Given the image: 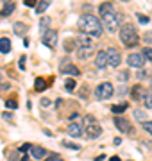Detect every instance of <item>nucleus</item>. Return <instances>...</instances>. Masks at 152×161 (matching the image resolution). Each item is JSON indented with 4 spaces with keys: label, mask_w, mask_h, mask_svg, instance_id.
Wrapping results in <instances>:
<instances>
[{
    "label": "nucleus",
    "mask_w": 152,
    "mask_h": 161,
    "mask_svg": "<svg viewBox=\"0 0 152 161\" xmlns=\"http://www.w3.org/2000/svg\"><path fill=\"white\" fill-rule=\"evenodd\" d=\"M75 41H77L79 47H91V36H88V34H81Z\"/></svg>",
    "instance_id": "obj_15"
},
{
    "label": "nucleus",
    "mask_w": 152,
    "mask_h": 161,
    "mask_svg": "<svg viewBox=\"0 0 152 161\" xmlns=\"http://www.w3.org/2000/svg\"><path fill=\"white\" fill-rule=\"evenodd\" d=\"M93 54V47H79L77 48V57L79 59H88Z\"/></svg>",
    "instance_id": "obj_13"
},
{
    "label": "nucleus",
    "mask_w": 152,
    "mask_h": 161,
    "mask_svg": "<svg viewBox=\"0 0 152 161\" xmlns=\"http://www.w3.org/2000/svg\"><path fill=\"white\" fill-rule=\"evenodd\" d=\"M142 127L145 129V131H147V132H149V134L152 136V122H149V120H147V122H143Z\"/></svg>",
    "instance_id": "obj_29"
},
{
    "label": "nucleus",
    "mask_w": 152,
    "mask_h": 161,
    "mask_svg": "<svg viewBox=\"0 0 152 161\" xmlns=\"http://www.w3.org/2000/svg\"><path fill=\"white\" fill-rule=\"evenodd\" d=\"M134 118H136V120H140V122H147V113H145V111H143V109H136V111H134Z\"/></svg>",
    "instance_id": "obj_22"
},
{
    "label": "nucleus",
    "mask_w": 152,
    "mask_h": 161,
    "mask_svg": "<svg viewBox=\"0 0 152 161\" xmlns=\"http://www.w3.org/2000/svg\"><path fill=\"white\" fill-rule=\"evenodd\" d=\"M125 109H127V104H116V106L111 107V113L120 115V113H125Z\"/></svg>",
    "instance_id": "obj_23"
},
{
    "label": "nucleus",
    "mask_w": 152,
    "mask_h": 161,
    "mask_svg": "<svg viewBox=\"0 0 152 161\" xmlns=\"http://www.w3.org/2000/svg\"><path fill=\"white\" fill-rule=\"evenodd\" d=\"M13 11H14V2H6V6L2 7L0 14H2V16H9Z\"/></svg>",
    "instance_id": "obj_20"
},
{
    "label": "nucleus",
    "mask_w": 152,
    "mask_h": 161,
    "mask_svg": "<svg viewBox=\"0 0 152 161\" xmlns=\"http://www.w3.org/2000/svg\"><path fill=\"white\" fill-rule=\"evenodd\" d=\"M49 25H50V18H49V16H43V18H40V27L47 29Z\"/></svg>",
    "instance_id": "obj_28"
},
{
    "label": "nucleus",
    "mask_w": 152,
    "mask_h": 161,
    "mask_svg": "<svg viewBox=\"0 0 152 161\" xmlns=\"http://www.w3.org/2000/svg\"><path fill=\"white\" fill-rule=\"evenodd\" d=\"M106 52H107L109 66H111V68H116V66H118V64L122 63V56H120V52H118V50H116L115 47H109V48H107Z\"/></svg>",
    "instance_id": "obj_5"
},
{
    "label": "nucleus",
    "mask_w": 152,
    "mask_h": 161,
    "mask_svg": "<svg viewBox=\"0 0 152 161\" xmlns=\"http://www.w3.org/2000/svg\"><path fill=\"white\" fill-rule=\"evenodd\" d=\"M113 122H115V125H116V129H118L120 132H131V131H132V129H131V122H129V120H125V118L116 117Z\"/></svg>",
    "instance_id": "obj_11"
},
{
    "label": "nucleus",
    "mask_w": 152,
    "mask_h": 161,
    "mask_svg": "<svg viewBox=\"0 0 152 161\" xmlns=\"http://www.w3.org/2000/svg\"><path fill=\"white\" fill-rule=\"evenodd\" d=\"M75 84H77V82H75L73 79H68V81L64 82V88H66L68 91H73V90H75Z\"/></svg>",
    "instance_id": "obj_27"
},
{
    "label": "nucleus",
    "mask_w": 152,
    "mask_h": 161,
    "mask_svg": "<svg viewBox=\"0 0 152 161\" xmlns=\"http://www.w3.org/2000/svg\"><path fill=\"white\" fill-rule=\"evenodd\" d=\"M100 132H102V129L100 125L95 122V124H91V125H86L84 127V136L88 140H95V138H99L100 136Z\"/></svg>",
    "instance_id": "obj_7"
},
{
    "label": "nucleus",
    "mask_w": 152,
    "mask_h": 161,
    "mask_svg": "<svg viewBox=\"0 0 152 161\" xmlns=\"http://www.w3.org/2000/svg\"><path fill=\"white\" fill-rule=\"evenodd\" d=\"M30 156L34 158V159H45V156H47V150L43 149V147H32L30 149Z\"/></svg>",
    "instance_id": "obj_12"
},
{
    "label": "nucleus",
    "mask_w": 152,
    "mask_h": 161,
    "mask_svg": "<svg viewBox=\"0 0 152 161\" xmlns=\"http://www.w3.org/2000/svg\"><path fill=\"white\" fill-rule=\"evenodd\" d=\"M104 18V25H106V31L113 34V32L118 31V27H120V21H122V16L120 14H116V13H107V14H104L102 16Z\"/></svg>",
    "instance_id": "obj_3"
},
{
    "label": "nucleus",
    "mask_w": 152,
    "mask_h": 161,
    "mask_svg": "<svg viewBox=\"0 0 152 161\" xmlns=\"http://www.w3.org/2000/svg\"><path fill=\"white\" fill-rule=\"evenodd\" d=\"M4 2H13V0H4Z\"/></svg>",
    "instance_id": "obj_45"
},
{
    "label": "nucleus",
    "mask_w": 152,
    "mask_h": 161,
    "mask_svg": "<svg viewBox=\"0 0 152 161\" xmlns=\"http://www.w3.org/2000/svg\"><path fill=\"white\" fill-rule=\"evenodd\" d=\"M120 40L122 43L125 45V47H136L138 43H140V38H138V32L136 29L132 27V25H122L120 29Z\"/></svg>",
    "instance_id": "obj_2"
},
{
    "label": "nucleus",
    "mask_w": 152,
    "mask_h": 161,
    "mask_svg": "<svg viewBox=\"0 0 152 161\" xmlns=\"http://www.w3.org/2000/svg\"><path fill=\"white\" fill-rule=\"evenodd\" d=\"M50 104H52V100H50V98H41V106H45V107H47V106H50Z\"/></svg>",
    "instance_id": "obj_36"
},
{
    "label": "nucleus",
    "mask_w": 152,
    "mask_h": 161,
    "mask_svg": "<svg viewBox=\"0 0 152 161\" xmlns=\"http://www.w3.org/2000/svg\"><path fill=\"white\" fill-rule=\"evenodd\" d=\"M41 41L45 43L47 47H56V43H57V32L54 31V29H47V31L43 32V36H41Z\"/></svg>",
    "instance_id": "obj_6"
},
{
    "label": "nucleus",
    "mask_w": 152,
    "mask_h": 161,
    "mask_svg": "<svg viewBox=\"0 0 152 161\" xmlns=\"http://www.w3.org/2000/svg\"><path fill=\"white\" fill-rule=\"evenodd\" d=\"M95 161H104V156H99V158H95Z\"/></svg>",
    "instance_id": "obj_43"
},
{
    "label": "nucleus",
    "mask_w": 152,
    "mask_h": 161,
    "mask_svg": "<svg viewBox=\"0 0 152 161\" xmlns=\"http://www.w3.org/2000/svg\"><path fill=\"white\" fill-rule=\"evenodd\" d=\"M13 31H14V34H18V36H23V34L27 32V25H25L23 21H16V23L13 25Z\"/></svg>",
    "instance_id": "obj_16"
},
{
    "label": "nucleus",
    "mask_w": 152,
    "mask_h": 161,
    "mask_svg": "<svg viewBox=\"0 0 152 161\" xmlns=\"http://www.w3.org/2000/svg\"><path fill=\"white\" fill-rule=\"evenodd\" d=\"M18 66H20V70H25V56H21L20 61H18Z\"/></svg>",
    "instance_id": "obj_35"
},
{
    "label": "nucleus",
    "mask_w": 152,
    "mask_h": 161,
    "mask_svg": "<svg viewBox=\"0 0 152 161\" xmlns=\"http://www.w3.org/2000/svg\"><path fill=\"white\" fill-rule=\"evenodd\" d=\"M30 149H32V145H29V143H25V145H21L20 147L21 152H27V150H30Z\"/></svg>",
    "instance_id": "obj_37"
},
{
    "label": "nucleus",
    "mask_w": 152,
    "mask_h": 161,
    "mask_svg": "<svg viewBox=\"0 0 152 161\" xmlns=\"http://www.w3.org/2000/svg\"><path fill=\"white\" fill-rule=\"evenodd\" d=\"M34 88H36L38 91H41V90H45V88H47V82H45V79H41V77H38V79H36V82H34Z\"/></svg>",
    "instance_id": "obj_24"
},
{
    "label": "nucleus",
    "mask_w": 152,
    "mask_h": 161,
    "mask_svg": "<svg viewBox=\"0 0 152 161\" xmlns=\"http://www.w3.org/2000/svg\"><path fill=\"white\" fill-rule=\"evenodd\" d=\"M0 52L2 54H9L11 52V41L7 38H0Z\"/></svg>",
    "instance_id": "obj_18"
},
{
    "label": "nucleus",
    "mask_w": 152,
    "mask_h": 161,
    "mask_svg": "<svg viewBox=\"0 0 152 161\" xmlns=\"http://www.w3.org/2000/svg\"><path fill=\"white\" fill-rule=\"evenodd\" d=\"M113 93H115V88H113L111 82H102V84H99V88L95 90V95H97V98H100V100L111 98Z\"/></svg>",
    "instance_id": "obj_4"
},
{
    "label": "nucleus",
    "mask_w": 152,
    "mask_h": 161,
    "mask_svg": "<svg viewBox=\"0 0 152 161\" xmlns=\"http://www.w3.org/2000/svg\"><path fill=\"white\" fill-rule=\"evenodd\" d=\"M4 118H6V120H13V115H11V113H4Z\"/></svg>",
    "instance_id": "obj_40"
},
{
    "label": "nucleus",
    "mask_w": 152,
    "mask_h": 161,
    "mask_svg": "<svg viewBox=\"0 0 152 161\" xmlns=\"http://www.w3.org/2000/svg\"><path fill=\"white\" fill-rule=\"evenodd\" d=\"M111 161H120V158H116V156H115V158H111Z\"/></svg>",
    "instance_id": "obj_44"
},
{
    "label": "nucleus",
    "mask_w": 152,
    "mask_h": 161,
    "mask_svg": "<svg viewBox=\"0 0 152 161\" xmlns=\"http://www.w3.org/2000/svg\"><path fill=\"white\" fill-rule=\"evenodd\" d=\"M25 6H29V7H34V6H38V4H36V0H25Z\"/></svg>",
    "instance_id": "obj_38"
},
{
    "label": "nucleus",
    "mask_w": 152,
    "mask_h": 161,
    "mask_svg": "<svg viewBox=\"0 0 152 161\" xmlns=\"http://www.w3.org/2000/svg\"><path fill=\"white\" fill-rule=\"evenodd\" d=\"M111 11H113V6L109 4V2H104V4L99 6V13H100L102 16H104V14H107V13H111Z\"/></svg>",
    "instance_id": "obj_21"
},
{
    "label": "nucleus",
    "mask_w": 152,
    "mask_h": 161,
    "mask_svg": "<svg viewBox=\"0 0 152 161\" xmlns=\"http://www.w3.org/2000/svg\"><path fill=\"white\" fill-rule=\"evenodd\" d=\"M145 95H147V91L143 90L142 86H140V84L134 86V90H132V98H134V100H140V97L145 98Z\"/></svg>",
    "instance_id": "obj_17"
},
{
    "label": "nucleus",
    "mask_w": 152,
    "mask_h": 161,
    "mask_svg": "<svg viewBox=\"0 0 152 161\" xmlns=\"http://www.w3.org/2000/svg\"><path fill=\"white\" fill-rule=\"evenodd\" d=\"M143 41L149 43V45H152V32H147V34L143 36Z\"/></svg>",
    "instance_id": "obj_33"
},
{
    "label": "nucleus",
    "mask_w": 152,
    "mask_h": 161,
    "mask_svg": "<svg viewBox=\"0 0 152 161\" xmlns=\"http://www.w3.org/2000/svg\"><path fill=\"white\" fill-rule=\"evenodd\" d=\"M79 29L82 34H88V36H100L102 34V23L97 16L93 14H84L81 20H79Z\"/></svg>",
    "instance_id": "obj_1"
},
{
    "label": "nucleus",
    "mask_w": 152,
    "mask_h": 161,
    "mask_svg": "<svg viewBox=\"0 0 152 161\" xmlns=\"http://www.w3.org/2000/svg\"><path fill=\"white\" fill-rule=\"evenodd\" d=\"M127 64L134 66V68H142L145 64V56L143 54H129L127 56Z\"/></svg>",
    "instance_id": "obj_8"
},
{
    "label": "nucleus",
    "mask_w": 152,
    "mask_h": 161,
    "mask_svg": "<svg viewBox=\"0 0 152 161\" xmlns=\"http://www.w3.org/2000/svg\"><path fill=\"white\" fill-rule=\"evenodd\" d=\"M143 104H145V107H147V109H152V95H150V93H147V95H145V98H143Z\"/></svg>",
    "instance_id": "obj_25"
},
{
    "label": "nucleus",
    "mask_w": 152,
    "mask_h": 161,
    "mask_svg": "<svg viewBox=\"0 0 152 161\" xmlns=\"http://www.w3.org/2000/svg\"><path fill=\"white\" fill-rule=\"evenodd\" d=\"M95 66H97L99 70H104L106 66H109V59H107V52H106V50H99V52H97Z\"/></svg>",
    "instance_id": "obj_9"
},
{
    "label": "nucleus",
    "mask_w": 152,
    "mask_h": 161,
    "mask_svg": "<svg viewBox=\"0 0 152 161\" xmlns=\"http://www.w3.org/2000/svg\"><path fill=\"white\" fill-rule=\"evenodd\" d=\"M66 131H68V134L73 136V138H79V136L84 134V127H82V124H77V122H70L68 127H66Z\"/></svg>",
    "instance_id": "obj_10"
},
{
    "label": "nucleus",
    "mask_w": 152,
    "mask_h": 161,
    "mask_svg": "<svg viewBox=\"0 0 152 161\" xmlns=\"http://www.w3.org/2000/svg\"><path fill=\"white\" fill-rule=\"evenodd\" d=\"M63 145H64V147H68V149L79 150V145H73V143H68V141H63Z\"/></svg>",
    "instance_id": "obj_34"
},
{
    "label": "nucleus",
    "mask_w": 152,
    "mask_h": 161,
    "mask_svg": "<svg viewBox=\"0 0 152 161\" xmlns=\"http://www.w3.org/2000/svg\"><path fill=\"white\" fill-rule=\"evenodd\" d=\"M142 54L145 56V59H149V61H152V47H145L142 50Z\"/></svg>",
    "instance_id": "obj_26"
},
{
    "label": "nucleus",
    "mask_w": 152,
    "mask_h": 161,
    "mask_svg": "<svg viewBox=\"0 0 152 161\" xmlns=\"http://www.w3.org/2000/svg\"><path fill=\"white\" fill-rule=\"evenodd\" d=\"M145 75H147V74H145V70H143V72H138V79H143Z\"/></svg>",
    "instance_id": "obj_41"
},
{
    "label": "nucleus",
    "mask_w": 152,
    "mask_h": 161,
    "mask_svg": "<svg viewBox=\"0 0 152 161\" xmlns=\"http://www.w3.org/2000/svg\"><path fill=\"white\" fill-rule=\"evenodd\" d=\"M47 161H64V159H61V158H57V156H54V158H49Z\"/></svg>",
    "instance_id": "obj_39"
},
{
    "label": "nucleus",
    "mask_w": 152,
    "mask_h": 161,
    "mask_svg": "<svg viewBox=\"0 0 152 161\" xmlns=\"http://www.w3.org/2000/svg\"><path fill=\"white\" fill-rule=\"evenodd\" d=\"M6 106L9 107V109H16V107H18V102H16V100H6Z\"/></svg>",
    "instance_id": "obj_31"
},
{
    "label": "nucleus",
    "mask_w": 152,
    "mask_h": 161,
    "mask_svg": "<svg viewBox=\"0 0 152 161\" xmlns=\"http://www.w3.org/2000/svg\"><path fill=\"white\" fill-rule=\"evenodd\" d=\"M50 4H52V0H40V2H38V6H36V13H38V14L45 13L47 7H49Z\"/></svg>",
    "instance_id": "obj_19"
},
{
    "label": "nucleus",
    "mask_w": 152,
    "mask_h": 161,
    "mask_svg": "<svg viewBox=\"0 0 152 161\" xmlns=\"http://www.w3.org/2000/svg\"><path fill=\"white\" fill-rule=\"evenodd\" d=\"M136 18H138V21H140V23H143V25H145V23H149V16H145V14H136Z\"/></svg>",
    "instance_id": "obj_30"
},
{
    "label": "nucleus",
    "mask_w": 152,
    "mask_h": 161,
    "mask_svg": "<svg viewBox=\"0 0 152 161\" xmlns=\"http://www.w3.org/2000/svg\"><path fill=\"white\" fill-rule=\"evenodd\" d=\"M64 75H73V77H77V75H81V72H79V68L75 66V64H68V66H64L63 70H61Z\"/></svg>",
    "instance_id": "obj_14"
},
{
    "label": "nucleus",
    "mask_w": 152,
    "mask_h": 161,
    "mask_svg": "<svg viewBox=\"0 0 152 161\" xmlns=\"http://www.w3.org/2000/svg\"><path fill=\"white\" fill-rule=\"evenodd\" d=\"M77 117H79V113H72V115H70V120H75Z\"/></svg>",
    "instance_id": "obj_42"
},
{
    "label": "nucleus",
    "mask_w": 152,
    "mask_h": 161,
    "mask_svg": "<svg viewBox=\"0 0 152 161\" xmlns=\"http://www.w3.org/2000/svg\"><path fill=\"white\" fill-rule=\"evenodd\" d=\"M118 79H120V81H127V79H129V72H127V70H125V72H120V74H118Z\"/></svg>",
    "instance_id": "obj_32"
},
{
    "label": "nucleus",
    "mask_w": 152,
    "mask_h": 161,
    "mask_svg": "<svg viewBox=\"0 0 152 161\" xmlns=\"http://www.w3.org/2000/svg\"><path fill=\"white\" fill-rule=\"evenodd\" d=\"M150 88H152V79H150Z\"/></svg>",
    "instance_id": "obj_46"
}]
</instances>
